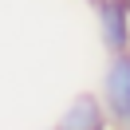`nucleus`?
<instances>
[{"instance_id": "1", "label": "nucleus", "mask_w": 130, "mask_h": 130, "mask_svg": "<svg viewBox=\"0 0 130 130\" xmlns=\"http://www.w3.org/2000/svg\"><path fill=\"white\" fill-rule=\"evenodd\" d=\"M99 99L106 106L110 130H130V51L106 55L99 75Z\"/></svg>"}, {"instance_id": "2", "label": "nucleus", "mask_w": 130, "mask_h": 130, "mask_svg": "<svg viewBox=\"0 0 130 130\" xmlns=\"http://www.w3.org/2000/svg\"><path fill=\"white\" fill-rule=\"evenodd\" d=\"M91 16H95V32L106 55L130 51V12L122 8V0H87Z\"/></svg>"}, {"instance_id": "3", "label": "nucleus", "mask_w": 130, "mask_h": 130, "mask_svg": "<svg viewBox=\"0 0 130 130\" xmlns=\"http://www.w3.org/2000/svg\"><path fill=\"white\" fill-rule=\"evenodd\" d=\"M51 130H110V118H106V106L99 99V91L71 95V103L59 110V118L51 122Z\"/></svg>"}, {"instance_id": "4", "label": "nucleus", "mask_w": 130, "mask_h": 130, "mask_svg": "<svg viewBox=\"0 0 130 130\" xmlns=\"http://www.w3.org/2000/svg\"><path fill=\"white\" fill-rule=\"evenodd\" d=\"M122 8H126V12H130V0H122Z\"/></svg>"}]
</instances>
